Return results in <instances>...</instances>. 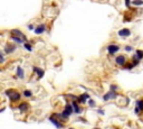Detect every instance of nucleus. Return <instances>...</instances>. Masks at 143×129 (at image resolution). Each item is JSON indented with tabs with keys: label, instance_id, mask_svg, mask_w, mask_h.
Segmentation results:
<instances>
[{
	"label": "nucleus",
	"instance_id": "5701e85b",
	"mask_svg": "<svg viewBox=\"0 0 143 129\" xmlns=\"http://www.w3.org/2000/svg\"><path fill=\"white\" fill-rule=\"evenodd\" d=\"M134 67V65L132 64V62H130V63H128L126 62V64L124 65V70H132Z\"/></svg>",
	"mask_w": 143,
	"mask_h": 129
},
{
	"label": "nucleus",
	"instance_id": "f8f14e48",
	"mask_svg": "<svg viewBox=\"0 0 143 129\" xmlns=\"http://www.w3.org/2000/svg\"><path fill=\"white\" fill-rule=\"evenodd\" d=\"M33 72L37 74L38 79H41L45 75V71L41 69V67H38V66H33Z\"/></svg>",
	"mask_w": 143,
	"mask_h": 129
},
{
	"label": "nucleus",
	"instance_id": "aec40b11",
	"mask_svg": "<svg viewBox=\"0 0 143 129\" xmlns=\"http://www.w3.org/2000/svg\"><path fill=\"white\" fill-rule=\"evenodd\" d=\"M24 47L28 50V52H33V45H31V43L25 42V43H24Z\"/></svg>",
	"mask_w": 143,
	"mask_h": 129
},
{
	"label": "nucleus",
	"instance_id": "393cba45",
	"mask_svg": "<svg viewBox=\"0 0 143 129\" xmlns=\"http://www.w3.org/2000/svg\"><path fill=\"white\" fill-rule=\"evenodd\" d=\"M88 105H89V107L94 108V107L96 106V103H95V101H94L93 99H88Z\"/></svg>",
	"mask_w": 143,
	"mask_h": 129
},
{
	"label": "nucleus",
	"instance_id": "f3484780",
	"mask_svg": "<svg viewBox=\"0 0 143 129\" xmlns=\"http://www.w3.org/2000/svg\"><path fill=\"white\" fill-rule=\"evenodd\" d=\"M135 108L139 109L140 113L143 112V99H140V100L136 101V102H135Z\"/></svg>",
	"mask_w": 143,
	"mask_h": 129
},
{
	"label": "nucleus",
	"instance_id": "7c9ffc66",
	"mask_svg": "<svg viewBox=\"0 0 143 129\" xmlns=\"http://www.w3.org/2000/svg\"><path fill=\"white\" fill-rule=\"evenodd\" d=\"M5 111V108H2V109H0V113H1V112H4Z\"/></svg>",
	"mask_w": 143,
	"mask_h": 129
},
{
	"label": "nucleus",
	"instance_id": "412c9836",
	"mask_svg": "<svg viewBox=\"0 0 143 129\" xmlns=\"http://www.w3.org/2000/svg\"><path fill=\"white\" fill-rule=\"evenodd\" d=\"M22 95H24L25 98H31L33 97V92L30 91V90H24Z\"/></svg>",
	"mask_w": 143,
	"mask_h": 129
},
{
	"label": "nucleus",
	"instance_id": "423d86ee",
	"mask_svg": "<svg viewBox=\"0 0 143 129\" xmlns=\"http://www.w3.org/2000/svg\"><path fill=\"white\" fill-rule=\"evenodd\" d=\"M106 50H107V53L110 55H115L120 50V46L116 44H108L107 47H106Z\"/></svg>",
	"mask_w": 143,
	"mask_h": 129
},
{
	"label": "nucleus",
	"instance_id": "f03ea898",
	"mask_svg": "<svg viewBox=\"0 0 143 129\" xmlns=\"http://www.w3.org/2000/svg\"><path fill=\"white\" fill-rule=\"evenodd\" d=\"M48 119H49V121L52 122L57 129H61L64 127V123L61 122V118L59 116V113H53L52 116L48 118Z\"/></svg>",
	"mask_w": 143,
	"mask_h": 129
},
{
	"label": "nucleus",
	"instance_id": "4468645a",
	"mask_svg": "<svg viewBox=\"0 0 143 129\" xmlns=\"http://www.w3.org/2000/svg\"><path fill=\"white\" fill-rule=\"evenodd\" d=\"M72 105H73V108H74V113L80 114L82 112V108L80 107V103L77 101H72Z\"/></svg>",
	"mask_w": 143,
	"mask_h": 129
},
{
	"label": "nucleus",
	"instance_id": "cd10ccee",
	"mask_svg": "<svg viewBox=\"0 0 143 129\" xmlns=\"http://www.w3.org/2000/svg\"><path fill=\"white\" fill-rule=\"evenodd\" d=\"M97 113L101 114V116H103V114H105V112H104L103 109H99V110H97Z\"/></svg>",
	"mask_w": 143,
	"mask_h": 129
},
{
	"label": "nucleus",
	"instance_id": "9d476101",
	"mask_svg": "<svg viewBox=\"0 0 143 129\" xmlns=\"http://www.w3.org/2000/svg\"><path fill=\"white\" fill-rule=\"evenodd\" d=\"M131 30L129 29V28H121V29L117 32V35L120 36V37H130L131 36Z\"/></svg>",
	"mask_w": 143,
	"mask_h": 129
},
{
	"label": "nucleus",
	"instance_id": "6e6552de",
	"mask_svg": "<svg viewBox=\"0 0 143 129\" xmlns=\"http://www.w3.org/2000/svg\"><path fill=\"white\" fill-rule=\"evenodd\" d=\"M10 35H15V36H18V37H21V38L24 39L25 42H28V38H27V36L25 35V34L22 33L20 29H11V30H10Z\"/></svg>",
	"mask_w": 143,
	"mask_h": 129
},
{
	"label": "nucleus",
	"instance_id": "6ab92c4d",
	"mask_svg": "<svg viewBox=\"0 0 143 129\" xmlns=\"http://www.w3.org/2000/svg\"><path fill=\"white\" fill-rule=\"evenodd\" d=\"M131 60H132L131 62H132V64H133L134 66H138L139 64H140V62H141V61H140L138 57H136L135 55H132V58H131Z\"/></svg>",
	"mask_w": 143,
	"mask_h": 129
},
{
	"label": "nucleus",
	"instance_id": "c85d7f7f",
	"mask_svg": "<svg viewBox=\"0 0 143 129\" xmlns=\"http://www.w3.org/2000/svg\"><path fill=\"white\" fill-rule=\"evenodd\" d=\"M28 29H29V30H34V29H35V26H34L33 24L28 25Z\"/></svg>",
	"mask_w": 143,
	"mask_h": 129
},
{
	"label": "nucleus",
	"instance_id": "0eeeda50",
	"mask_svg": "<svg viewBox=\"0 0 143 129\" xmlns=\"http://www.w3.org/2000/svg\"><path fill=\"white\" fill-rule=\"evenodd\" d=\"M114 61H115V63H116L119 66H124L125 64H126V62H128V60H126V56L123 55V54L117 55Z\"/></svg>",
	"mask_w": 143,
	"mask_h": 129
},
{
	"label": "nucleus",
	"instance_id": "2eb2a0df",
	"mask_svg": "<svg viewBox=\"0 0 143 129\" xmlns=\"http://www.w3.org/2000/svg\"><path fill=\"white\" fill-rule=\"evenodd\" d=\"M16 74H17V78L19 79H25V71L21 66H17L16 69Z\"/></svg>",
	"mask_w": 143,
	"mask_h": 129
},
{
	"label": "nucleus",
	"instance_id": "20e7f679",
	"mask_svg": "<svg viewBox=\"0 0 143 129\" xmlns=\"http://www.w3.org/2000/svg\"><path fill=\"white\" fill-rule=\"evenodd\" d=\"M119 97V94L116 93V91L114 90H110L107 93H105L103 95V101H110V100H113V99H116Z\"/></svg>",
	"mask_w": 143,
	"mask_h": 129
},
{
	"label": "nucleus",
	"instance_id": "a211bd4d",
	"mask_svg": "<svg viewBox=\"0 0 143 129\" xmlns=\"http://www.w3.org/2000/svg\"><path fill=\"white\" fill-rule=\"evenodd\" d=\"M134 55H135L140 61L143 60V50H142V49H136L135 53H134Z\"/></svg>",
	"mask_w": 143,
	"mask_h": 129
},
{
	"label": "nucleus",
	"instance_id": "f257e3e1",
	"mask_svg": "<svg viewBox=\"0 0 143 129\" xmlns=\"http://www.w3.org/2000/svg\"><path fill=\"white\" fill-rule=\"evenodd\" d=\"M5 94L7 95V97H9V100L11 101V102H17V101H19L21 99V94L19 93V92H17L16 90H13V89L6 90Z\"/></svg>",
	"mask_w": 143,
	"mask_h": 129
},
{
	"label": "nucleus",
	"instance_id": "bb28decb",
	"mask_svg": "<svg viewBox=\"0 0 143 129\" xmlns=\"http://www.w3.org/2000/svg\"><path fill=\"white\" fill-rule=\"evenodd\" d=\"M124 2H125V7L126 8H130L131 5H132V0H124Z\"/></svg>",
	"mask_w": 143,
	"mask_h": 129
},
{
	"label": "nucleus",
	"instance_id": "b1692460",
	"mask_svg": "<svg viewBox=\"0 0 143 129\" xmlns=\"http://www.w3.org/2000/svg\"><path fill=\"white\" fill-rule=\"evenodd\" d=\"M133 46H131V45H125L124 46V50L125 52H128V53H130V52H133Z\"/></svg>",
	"mask_w": 143,
	"mask_h": 129
},
{
	"label": "nucleus",
	"instance_id": "a878e982",
	"mask_svg": "<svg viewBox=\"0 0 143 129\" xmlns=\"http://www.w3.org/2000/svg\"><path fill=\"white\" fill-rule=\"evenodd\" d=\"M2 63H5V55H4V53L0 50V64H2Z\"/></svg>",
	"mask_w": 143,
	"mask_h": 129
},
{
	"label": "nucleus",
	"instance_id": "ddd939ff",
	"mask_svg": "<svg viewBox=\"0 0 143 129\" xmlns=\"http://www.w3.org/2000/svg\"><path fill=\"white\" fill-rule=\"evenodd\" d=\"M18 110L20 112H27L29 110V103L28 102H22L18 106Z\"/></svg>",
	"mask_w": 143,
	"mask_h": 129
},
{
	"label": "nucleus",
	"instance_id": "9b49d317",
	"mask_svg": "<svg viewBox=\"0 0 143 129\" xmlns=\"http://www.w3.org/2000/svg\"><path fill=\"white\" fill-rule=\"evenodd\" d=\"M88 99H91V95H89L88 93H82V94H80L77 97V100L76 101H77L78 103H85Z\"/></svg>",
	"mask_w": 143,
	"mask_h": 129
},
{
	"label": "nucleus",
	"instance_id": "1a4fd4ad",
	"mask_svg": "<svg viewBox=\"0 0 143 129\" xmlns=\"http://www.w3.org/2000/svg\"><path fill=\"white\" fill-rule=\"evenodd\" d=\"M45 32H46V25L45 24H39L35 27V29H34V33H35L36 35H41V34H44Z\"/></svg>",
	"mask_w": 143,
	"mask_h": 129
},
{
	"label": "nucleus",
	"instance_id": "2f4dec72",
	"mask_svg": "<svg viewBox=\"0 0 143 129\" xmlns=\"http://www.w3.org/2000/svg\"><path fill=\"white\" fill-rule=\"evenodd\" d=\"M94 129H101V128H94Z\"/></svg>",
	"mask_w": 143,
	"mask_h": 129
},
{
	"label": "nucleus",
	"instance_id": "39448f33",
	"mask_svg": "<svg viewBox=\"0 0 143 129\" xmlns=\"http://www.w3.org/2000/svg\"><path fill=\"white\" fill-rule=\"evenodd\" d=\"M16 49H17V45L13 43H7L4 47L5 54H11V53H13Z\"/></svg>",
	"mask_w": 143,
	"mask_h": 129
},
{
	"label": "nucleus",
	"instance_id": "473e14b6",
	"mask_svg": "<svg viewBox=\"0 0 143 129\" xmlns=\"http://www.w3.org/2000/svg\"><path fill=\"white\" fill-rule=\"evenodd\" d=\"M68 129H74V128H68Z\"/></svg>",
	"mask_w": 143,
	"mask_h": 129
},
{
	"label": "nucleus",
	"instance_id": "dca6fc26",
	"mask_svg": "<svg viewBox=\"0 0 143 129\" xmlns=\"http://www.w3.org/2000/svg\"><path fill=\"white\" fill-rule=\"evenodd\" d=\"M10 39L16 44H24L25 43V41L21 37H18V36H15V35H10Z\"/></svg>",
	"mask_w": 143,
	"mask_h": 129
},
{
	"label": "nucleus",
	"instance_id": "4be33fe9",
	"mask_svg": "<svg viewBox=\"0 0 143 129\" xmlns=\"http://www.w3.org/2000/svg\"><path fill=\"white\" fill-rule=\"evenodd\" d=\"M132 5L135 6V7H140V6H143V0H132Z\"/></svg>",
	"mask_w": 143,
	"mask_h": 129
},
{
	"label": "nucleus",
	"instance_id": "c756f323",
	"mask_svg": "<svg viewBox=\"0 0 143 129\" xmlns=\"http://www.w3.org/2000/svg\"><path fill=\"white\" fill-rule=\"evenodd\" d=\"M117 89H119V88H117L116 85H111V90H114V91H116Z\"/></svg>",
	"mask_w": 143,
	"mask_h": 129
},
{
	"label": "nucleus",
	"instance_id": "7ed1b4c3",
	"mask_svg": "<svg viewBox=\"0 0 143 129\" xmlns=\"http://www.w3.org/2000/svg\"><path fill=\"white\" fill-rule=\"evenodd\" d=\"M73 113H74V108H73V105H72V103H66V106H65V108H64L63 112L59 113V116H60V118L63 120H65V119H68V118L71 117Z\"/></svg>",
	"mask_w": 143,
	"mask_h": 129
}]
</instances>
